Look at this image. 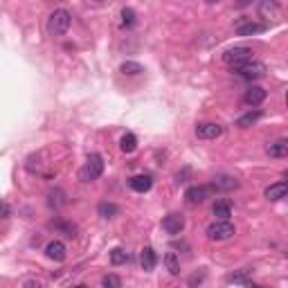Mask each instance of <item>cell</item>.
<instances>
[{
    "mask_svg": "<svg viewBox=\"0 0 288 288\" xmlns=\"http://www.w3.org/2000/svg\"><path fill=\"white\" fill-rule=\"evenodd\" d=\"M101 174H104V158H101L99 153H93V156L86 160V165L81 167L79 180H84V183H93V180H97Z\"/></svg>",
    "mask_w": 288,
    "mask_h": 288,
    "instance_id": "cell-1",
    "label": "cell"
},
{
    "mask_svg": "<svg viewBox=\"0 0 288 288\" xmlns=\"http://www.w3.org/2000/svg\"><path fill=\"white\" fill-rule=\"evenodd\" d=\"M70 23H72V16L66 9H57L52 11V16L47 20V32L52 34V36H63L70 29Z\"/></svg>",
    "mask_w": 288,
    "mask_h": 288,
    "instance_id": "cell-2",
    "label": "cell"
},
{
    "mask_svg": "<svg viewBox=\"0 0 288 288\" xmlns=\"http://www.w3.org/2000/svg\"><path fill=\"white\" fill-rule=\"evenodd\" d=\"M205 234H207L209 241H227V239H232L236 234V230L230 221H214L207 225Z\"/></svg>",
    "mask_w": 288,
    "mask_h": 288,
    "instance_id": "cell-3",
    "label": "cell"
},
{
    "mask_svg": "<svg viewBox=\"0 0 288 288\" xmlns=\"http://www.w3.org/2000/svg\"><path fill=\"white\" fill-rule=\"evenodd\" d=\"M248 61H252L250 47H232V50L223 52V63H227V66H232V68H239Z\"/></svg>",
    "mask_w": 288,
    "mask_h": 288,
    "instance_id": "cell-4",
    "label": "cell"
},
{
    "mask_svg": "<svg viewBox=\"0 0 288 288\" xmlns=\"http://www.w3.org/2000/svg\"><path fill=\"white\" fill-rule=\"evenodd\" d=\"M236 72H239V77H243V79H248V81H255V79H261V77H266V63H261V61H248V63H243V66H239V68H234Z\"/></svg>",
    "mask_w": 288,
    "mask_h": 288,
    "instance_id": "cell-5",
    "label": "cell"
},
{
    "mask_svg": "<svg viewBox=\"0 0 288 288\" xmlns=\"http://www.w3.org/2000/svg\"><path fill=\"white\" fill-rule=\"evenodd\" d=\"M162 230L167 232V234H171V236H176V234H180V232L185 230V216L183 214H169V216H165L162 218Z\"/></svg>",
    "mask_w": 288,
    "mask_h": 288,
    "instance_id": "cell-6",
    "label": "cell"
},
{
    "mask_svg": "<svg viewBox=\"0 0 288 288\" xmlns=\"http://www.w3.org/2000/svg\"><path fill=\"white\" fill-rule=\"evenodd\" d=\"M209 194H212L209 187H198V185H196V187H189L187 192H185V200H187L189 205H200L209 198Z\"/></svg>",
    "mask_w": 288,
    "mask_h": 288,
    "instance_id": "cell-7",
    "label": "cell"
},
{
    "mask_svg": "<svg viewBox=\"0 0 288 288\" xmlns=\"http://www.w3.org/2000/svg\"><path fill=\"white\" fill-rule=\"evenodd\" d=\"M239 180L234 176H216V178L209 183V189L212 192H232V189H239Z\"/></svg>",
    "mask_w": 288,
    "mask_h": 288,
    "instance_id": "cell-8",
    "label": "cell"
},
{
    "mask_svg": "<svg viewBox=\"0 0 288 288\" xmlns=\"http://www.w3.org/2000/svg\"><path fill=\"white\" fill-rule=\"evenodd\" d=\"M196 135L200 140H216V137L223 135V126L221 124H214V122H205L196 126Z\"/></svg>",
    "mask_w": 288,
    "mask_h": 288,
    "instance_id": "cell-9",
    "label": "cell"
},
{
    "mask_svg": "<svg viewBox=\"0 0 288 288\" xmlns=\"http://www.w3.org/2000/svg\"><path fill=\"white\" fill-rule=\"evenodd\" d=\"M128 187H131L133 192H137V194H144V192H149V189L153 187V178L147 176V174L133 176V178L128 180Z\"/></svg>",
    "mask_w": 288,
    "mask_h": 288,
    "instance_id": "cell-10",
    "label": "cell"
},
{
    "mask_svg": "<svg viewBox=\"0 0 288 288\" xmlns=\"http://www.w3.org/2000/svg\"><path fill=\"white\" fill-rule=\"evenodd\" d=\"M66 246H63L61 241H50L45 246V255H47V259H52V261H63L66 259Z\"/></svg>",
    "mask_w": 288,
    "mask_h": 288,
    "instance_id": "cell-11",
    "label": "cell"
},
{
    "mask_svg": "<svg viewBox=\"0 0 288 288\" xmlns=\"http://www.w3.org/2000/svg\"><path fill=\"white\" fill-rule=\"evenodd\" d=\"M156 264H158L156 250L147 246L144 250H142V255H140V266H142V270H144V273H151V270L156 268Z\"/></svg>",
    "mask_w": 288,
    "mask_h": 288,
    "instance_id": "cell-12",
    "label": "cell"
},
{
    "mask_svg": "<svg viewBox=\"0 0 288 288\" xmlns=\"http://www.w3.org/2000/svg\"><path fill=\"white\" fill-rule=\"evenodd\" d=\"M246 104L248 106H259V104H264V99H266V90L261 88V86H252V88H248L246 90Z\"/></svg>",
    "mask_w": 288,
    "mask_h": 288,
    "instance_id": "cell-13",
    "label": "cell"
},
{
    "mask_svg": "<svg viewBox=\"0 0 288 288\" xmlns=\"http://www.w3.org/2000/svg\"><path fill=\"white\" fill-rule=\"evenodd\" d=\"M266 29H268L266 23H255V20H250L248 25H241L236 32H239V36H255V34H261V32H266Z\"/></svg>",
    "mask_w": 288,
    "mask_h": 288,
    "instance_id": "cell-14",
    "label": "cell"
},
{
    "mask_svg": "<svg viewBox=\"0 0 288 288\" xmlns=\"http://www.w3.org/2000/svg\"><path fill=\"white\" fill-rule=\"evenodd\" d=\"M286 183H275L270 185L268 189H266V198L268 200H282L284 196H286Z\"/></svg>",
    "mask_w": 288,
    "mask_h": 288,
    "instance_id": "cell-15",
    "label": "cell"
},
{
    "mask_svg": "<svg viewBox=\"0 0 288 288\" xmlns=\"http://www.w3.org/2000/svg\"><path fill=\"white\" fill-rule=\"evenodd\" d=\"M268 156H273V158L288 156V140H277V142H273V144H268Z\"/></svg>",
    "mask_w": 288,
    "mask_h": 288,
    "instance_id": "cell-16",
    "label": "cell"
},
{
    "mask_svg": "<svg viewBox=\"0 0 288 288\" xmlns=\"http://www.w3.org/2000/svg\"><path fill=\"white\" fill-rule=\"evenodd\" d=\"M261 110H250V113H246L243 117H239L236 119V126H241V128H248V126H252L255 122H259L261 119Z\"/></svg>",
    "mask_w": 288,
    "mask_h": 288,
    "instance_id": "cell-17",
    "label": "cell"
},
{
    "mask_svg": "<svg viewBox=\"0 0 288 288\" xmlns=\"http://www.w3.org/2000/svg\"><path fill=\"white\" fill-rule=\"evenodd\" d=\"M119 149H122L124 153H133L137 149V137L133 135V133H126V135L119 140Z\"/></svg>",
    "mask_w": 288,
    "mask_h": 288,
    "instance_id": "cell-18",
    "label": "cell"
},
{
    "mask_svg": "<svg viewBox=\"0 0 288 288\" xmlns=\"http://www.w3.org/2000/svg\"><path fill=\"white\" fill-rule=\"evenodd\" d=\"M47 203H50V207H54V209H59V207H63L66 205V194H63L61 189H54V192H50L47 194Z\"/></svg>",
    "mask_w": 288,
    "mask_h": 288,
    "instance_id": "cell-19",
    "label": "cell"
},
{
    "mask_svg": "<svg viewBox=\"0 0 288 288\" xmlns=\"http://www.w3.org/2000/svg\"><path fill=\"white\" fill-rule=\"evenodd\" d=\"M165 266H167V270H169L171 275H178L180 273V259H178V255H176V252H167V255H165Z\"/></svg>",
    "mask_w": 288,
    "mask_h": 288,
    "instance_id": "cell-20",
    "label": "cell"
},
{
    "mask_svg": "<svg viewBox=\"0 0 288 288\" xmlns=\"http://www.w3.org/2000/svg\"><path fill=\"white\" fill-rule=\"evenodd\" d=\"M97 212H99L101 218H113V216H117L119 209H117V205H113V203H99Z\"/></svg>",
    "mask_w": 288,
    "mask_h": 288,
    "instance_id": "cell-21",
    "label": "cell"
},
{
    "mask_svg": "<svg viewBox=\"0 0 288 288\" xmlns=\"http://www.w3.org/2000/svg\"><path fill=\"white\" fill-rule=\"evenodd\" d=\"M214 216H218L221 221H227V218L232 216V207H230L227 203H223V200H221V203L214 205Z\"/></svg>",
    "mask_w": 288,
    "mask_h": 288,
    "instance_id": "cell-22",
    "label": "cell"
},
{
    "mask_svg": "<svg viewBox=\"0 0 288 288\" xmlns=\"http://www.w3.org/2000/svg\"><path fill=\"white\" fill-rule=\"evenodd\" d=\"M119 70H122L124 75H140V72H144V68H142L140 63H135V61H124Z\"/></svg>",
    "mask_w": 288,
    "mask_h": 288,
    "instance_id": "cell-23",
    "label": "cell"
},
{
    "mask_svg": "<svg viewBox=\"0 0 288 288\" xmlns=\"http://www.w3.org/2000/svg\"><path fill=\"white\" fill-rule=\"evenodd\" d=\"M126 259H128V255L122 250V248H113V250H110V261H113L115 266L126 264Z\"/></svg>",
    "mask_w": 288,
    "mask_h": 288,
    "instance_id": "cell-24",
    "label": "cell"
},
{
    "mask_svg": "<svg viewBox=\"0 0 288 288\" xmlns=\"http://www.w3.org/2000/svg\"><path fill=\"white\" fill-rule=\"evenodd\" d=\"M101 286L104 288H122V279H119L117 275H106V277L101 279Z\"/></svg>",
    "mask_w": 288,
    "mask_h": 288,
    "instance_id": "cell-25",
    "label": "cell"
},
{
    "mask_svg": "<svg viewBox=\"0 0 288 288\" xmlns=\"http://www.w3.org/2000/svg\"><path fill=\"white\" fill-rule=\"evenodd\" d=\"M133 23H135V11H133L131 7H124L122 9V25L124 27H131Z\"/></svg>",
    "mask_w": 288,
    "mask_h": 288,
    "instance_id": "cell-26",
    "label": "cell"
},
{
    "mask_svg": "<svg viewBox=\"0 0 288 288\" xmlns=\"http://www.w3.org/2000/svg\"><path fill=\"white\" fill-rule=\"evenodd\" d=\"M203 279H205V273H196V275H192V277H189V286L196 288V284H203Z\"/></svg>",
    "mask_w": 288,
    "mask_h": 288,
    "instance_id": "cell-27",
    "label": "cell"
},
{
    "mask_svg": "<svg viewBox=\"0 0 288 288\" xmlns=\"http://www.w3.org/2000/svg\"><path fill=\"white\" fill-rule=\"evenodd\" d=\"M9 212H11V209H9V205H7L5 200H0V221L9 216Z\"/></svg>",
    "mask_w": 288,
    "mask_h": 288,
    "instance_id": "cell-28",
    "label": "cell"
},
{
    "mask_svg": "<svg viewBox=\"0 0 288 288\" xmlns=\"http://www.w3.org/2000/svg\"><path fill=\"white\" fill-rule=\"evenodd\" d=\"M230 282H246V273H236V275H230Z\"/></svg>",
    "mask_w": 288,
    "mask_h": 288,
    "instance_id": "cell-29",
    "label": "cell"
},
{
    "mask_svg": "<svg viewBox=\"0 0 288 288\" xmlns=\"http://www.w3.org/2000/svg\"><path fill=\"white\" fill-rule=\"evenodd\" d=\"M23 288H43V284H38V282H34V279H32V282H27Z\"/></svg>",
    "mask_w": 288,
    "mask_h": 288,
    "instance_id": "cell-30",
    "label": "cell"
},
{
    "mask_svg": "<svg viewBox=\"0 0 288 288\" xmlns=\"http://www.w3.org/2000/svg\"><path fill=\"white\" fill-rule=\"evenodd\" d=\"M248 288H266V286H259V284H248Z\"/></svg>",
    "mask_w": 288,
    "mask_h": 288,
    "instance_id": "cell-31",
    "label": "cell"
},
{
    "mask_svg": "<svg viewBox=\"0 0 288 288\" xmlns=\"http://www.w3.org/2000/svg\"><path fill=\"white\" fill-rule=\"evenodd\" d=\"M77 288H86V286H77Z\"/></svg>",
    "mask_w": 288,
    "mask_h": 288,
    "instance_id": "cell-32",
    "label": "cell"
}]
</instances>
